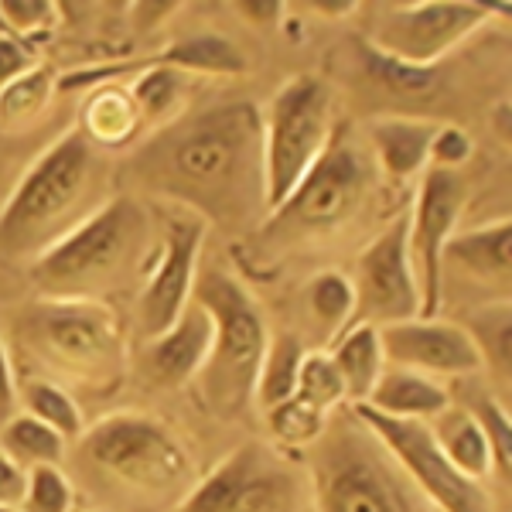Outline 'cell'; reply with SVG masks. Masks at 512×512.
Segmentation results:
<instances>
[{
	"mask_svg": "<svg viewBox=\"0 0 512 512\" xmlns=\"http://www.w3.org/2000/svg\"><path fill=\"white\" fill-rule=\"evenodd\" d=\"M304 495L301 472L260 441H246L219 461L175 512H294Z\"/></svg>",
	"mask_w": 512,
	"mask_h": 512,
	"instance_id": "30bf717a",
	"label": "cell"
},
{
	"mask_svg": "<svg viewBox=\"0 0 512 512\" xmlns=\"http://www.w3.org/2000/svg\"><path fill=\"white\" fill-rule=\"evenodd\" d=\"M325 420H328L325 410L311 407L301 396H291V400L277 403L274 410H267L270 434L284 448H308V444H315L325 434Z\"/></svg>",
	"mask_w": 512,
	"mask_h": 512,
	"instance_id": "d6a6232c",
	"label": "cell"
},
{
	"mask_svg": "<svg viewBox=\"0 0 512 512\" xmlns=\"http://www.w3.org/2000/svg\"><path fill=\"white\" fill-rule=\"evenodd\" d=\"M376 171L373 154L352 137V130H338L294 192L263 219V239L291 246L342 233L373 195Z\"/></svg>",
	"mask_w": 512,
	"mask_h": 512,
	"instance_id": "52a82bcc",
	"label": "cell"
},
{
	"mask_svg": "<svg viewBox=\"0 0 512 512\" xmlns=\"http://www.w3.org/2000/svg\"><path fill=\"white\" fill-rule=\"evenodd\" d=\"M130 96H134V103L140 110V120L161 130V127H168V123L178 120L181 103H185V76L175 69H164V65L151 62L134 79Z\"/></svg>",
	"mask_w": 512,
	"mask_h": 512,
	"instance_id": "f546056e",
	"label": "cell"
},
{
	"mask_svg": "<svg viewBox=\"0 0 512 512\" xmlns=\"http://www.w3.org/2000/svg\"><path fill=\"white\" fill-rule=\"evenodd\" d=\"M154 65L175 69L181 76H243L250 69V59L229 35L195 31V35L171 41Z\"/></svg>",
	"mask_w": 512,
	"mask_h": 512,
	"instance_id": "7402d4cb",
	"label": "cell"
},
{
	"mask_svg": "<svg viewBox=\"0 0 512 512\" xmlns=\"http://www.w3.org/2000/svg\"><path fill=\"white\" fill-rule=\"evenodd\" d=\"M72 509H76V495H72L69 475L52 465L31 468L21 512H72Z\"/></svg>",
	"mask_w": 512,
	"mask_h": 512,
	"instance_id": "8d00e7d4",
	"label": "cell"
},
{
	"mask_svg": "<svg viewBox=\"0 0 512 512\" xmlns=\"http://www.w3.org/2000/svg\"><path fill=\"white\" fill-rule=\"evenodd\" d=\"M366 407L393 420H420L431 424L437 414L451 407L448 386H441L431 376L410 373V369H383L379 383L369 393Z\"/></svg>",
	"mask_w": 512,
	"mask_h": 512,
	"instance_id": "d6986e66",
	"label": "cell"
},
{
	"mask_svg": "<svg viewBox=\"0 0 512 512\" xmlns=\"http://www.w3.org/2000/svg\"><path fill=\"white\" fill-rule=\"evenodd\" d=\"M236 11H243L246 21H256V24H277L280 14H284V4L280 0H267V4H236Z\"/></svg>",
	"mask_w": 512,
	"mask_h": 512,
	"instance_id": "b9f144b4",
	"label": "cell"
},
{
	"mask_svg": "<svg viewBox=\"0 0 512 512\" xmlns=\"http://www.w3.org/2000/svg\"><path fill=\"white\" fill-rule=\"evenodd\" d=\"M304 345L297 342V335H277L270 338L267 355H263L260 376H256L253 400L260 410H274L277 403L291 400L297 393V373H301Z\"/></svg>",
	"mask_w": 512,
	"mask_h": 512,
	"instance_id": "f1b7e54d",
	"label": "cell"
},
{
	"mask_svg": "<svg viewBox=\"0 0 512 512\" xmlns=\"http://www.w3.org/2000/svg\"><path fill=\"white\" fill-rule=\"evenodd\" d=\"M14 332L24 352L48 366V373L69 376L96 393L120 386L127 349L120 318L110 304L38 297L21 311Z\"/></svg>",
	"mask_w": 512,
	"mask_h": 512,
	"instance_id": "8992f818",
	"label": "cell"
},
{
	"mask_svg": "<svg viewBox=\"0 0 512 512\" xmlns=\"http://www.w3.org/2000/svg\"><path fill=\"white\" fill-rule=\"evenodd\" d=\"M18 414V386H14L11 373V355L4 349V338H0V427Z\"/></svg>",
	"mask_w": 512,
	"mask_h": 512,
	"instance_id": "60d3db41",
	"label": "cell"
},
{
	"mask_svg": "<svg viewBox=\"0 0 512 512\" xmlns=\"http://www.w3.org/2000/svg\"><path fill=\"white\" fill-rule=\"evenodd\" d=\"M355 59H359L362 72L390 89L396 96H431L444 82V65H410L393 55H383L369 45L366 38H355Z\"/></svg>",
	"mask_w": 512,
	"mask_h": 512,
	"instance_id": "d4e9b609",
	"label": "cell"
},
{
	"mask_svg": "<svg viewBox=\"0 0 512 512\" xmlns=\"http://www.w3.org/2000/svg\"><path fill=\"white\" fill-rule=\"evenodd\" d=\"M294 396L308 400L311 407L325 410V414H332V410L342 407L345 390H342V376H338L332 355H328V352H304Z\"/></svg>",
	"mask_w": 512,
	"mask_h": 512,
	"instance_id": "e575fe53",
	"label": "cell"
},
{
	"mask_svg": "<svg viewBox=\"0 0 512 512\" xmlns=\"http://www.w3.org/2000/svg\"><path fill=\"white\" fill-rule=\"evenodd\" d=\"M79 458L117 492L171 506V512L198 482L185 444L161 420L144 414H113L82 431Z\"/></svg>",
	"mask_w": 512,
	"mask_h": 512,
	"instance_id": "5b68a950",
	"label": "cell"
},
{
	"mask_svg": "<svg viewBox=\"0 0 512 512\" xmlns=\"http://www.w3.org/2000/svg\"><path fill=\"white\" fill-rule=\"evenodd\" d=\"M110 154L69 130L31 164L0 205V267H31L110 202Z\"/></svg>",
	"mask_w": 512,
	"mask_h": 512,
	"instance_id": "7a4b0ae2",
	"label": "cell"
},
{
	"mask_svg": "<svg viewBox=\"0 0 512 512\" xmlns=\"http://www.w3.org/2000/svg\"><path fill=\"white\" fill-rule=\"evenodd\" d=\"M342 376V390H345V403L359 407V403L369 400L373 386L383 376V345H379V328L373 325H352L349 332L338 338L335 352H328Z\"/></svg>",
	"mask_w": 512,
	"mask_h": 512,
	"instance_id": "603a6c76",
	"label": "cell"
},
{
	"mask_svg": "<svg viewBox=\"0 0 512 512\" xmlns=\"http://www.w3.org/2000/svg\"><path fill=\"white\" fill-rule=\"evenodd\" d=\"M202 243L205 219H198L188 209H178V205H164L161 243L137 301V332L144 342L161 338L181 318V311L192 304Z\"/></svg>",
	"mask_w": 512,
	"mask_h": 512,
	"instance_id": "4fadbf2b",
	"label": "cell"
},
{
	"mask_svg": "<svg viewBox=\"0 0 512 512\" xmlns=\"http://www.w3.org/2000/svg\"><path fill=\"white\" fill-rule=\"evenodd\" d=\"M383 359L396 369H410L420 376H475L482 373L472 338L465 328L441 318H410L379 328Z\"/></svg>",
	"mask_w": 512,
	"mask_h": 512,
	"instance_id": "2e32d148",
	"label": "cell"
},
{
	"mask_svg": "<svg viewBox=\"0 0 512 512\" xmlns=\"http://www.w3.org/2000/svg\"><path fill=\"white\" fill-rule=\"evenodd\" d=\"M24 489H28V472L14 465L11 458L0 454V506L4 509H21Z\"/></svg>",
	"mask_w": 512,
	"mask_h": 512,
	"instance_id": "ab89813d",
	"label": "cell"
},
{
	"mask_svg": "<svg viewBox=\"0 0 512 512\" xmlns=\"http://www.w3.org/2000/svg\"><path fill=\"white\" fill-rule=\"evenodd\" d=\"M441 123L417 117H376L369 120V154L390 181H410L427 171L431 140Z\"/></svg>",
	"mask_w": 512,
	"mask_h": 512,
	"instance_id": "ac0fdd59",
	"label": "cell"
},
{
	"mask_svg": "<svg viewBox=\"0 0 512 512\" xmlns=\"http://www.w3.org/2000/svg\"><path fill=\"white\" fill-rule=\"evenodd\" d=\"M76 130L106 154L127 147L144 130V120H140V110L134 96H130V86L106 82L96 93H89V99L82 103Z\"/></svg>",
	"mask_w": 512,
	"mask_h": 512,
	"instance_id": "ffe728a7",
	"label": "cell"
},
{
	"mask_svg": "<svg viewBox=\"0 0 512 512\" xmlns=\"http://www.w3.org/2000/svg\"><path fill=\"white\" fill-rule=\"evenodd\" d=\"M427 427H431L444 458H448L461 475H468L472 482H485V478L495 472L489 441H485L482 427L475 424V417L468 414L465 407H454L451 403V407L444 410V414H437Z\"/></svg>",
	"mask_w": 512,
	"mask_h": 512,
	"instance_id": "cb8c5ba5",
	"label": "cell"
},
{
	"mask_svg": "<svg viewBox=\"0 0 512 512\" xmlns=\"http://www.w3.org/2000/svg\"><path fill=\"white\" fill-rule=\"evenodd\" d=\"M495 11L509 4H478V0H420V4L386 7L369 31V45L410 65H441L451 48L472 38Z\"/></svg>",
	"mask_w": 512,
	"mask_h": 512,
	"instance_id": "7c38bea8",
	"label": "cell"
},
{
	"mask_svg": "<svg viewBox=\"0 0 512 512\" xmlns=\"http://www.w3.org/2000/svg\"><path fill=\"white\" fill-rule=\"evenodd\" d=\"M352 417L376 437L379 448L414 478L420 485V492H424L441 512H495V502H492V495L485 492V485L461 475L458 468L444 458V451L437 448L427 424H420V420L383 417V414H376L373 407H366V403L352 407Z\"/></svg>",
	"mask_w": 512,
	"mask_h": 512,
	"instance_id": "8fae6325",
	"label": "cell"
},
{
	"mask_svg": "<svg viewBox=\"0 0 512 512\" xmlns=\"http://www.w3.org/2000/svg\"><path fill=\"white\" fill-rule=\"evenodd\" d=\"M55 72L45 65H35L14 82L0 89V134H24L41 120L55 96Z\"/></svg>",
	"mask_w": 512,
	"mask_h": 512,
	"instance_id": "484cf974",
	"label": "cell"
},
{
	"mask_svg": "<svg viewBox=\"0 0 512 512\" xmlns=\"http://www.w3.org/2000/svg\"><path fill=\"white\" fill-rule=\"evenodd\" d=\"M0 454L11 458L14 465L31 472V468H62L65 458V441L52 427H45L41 420L28 414H14L0 427Z\"/></svg>",
	"mask_w": 512,
	"mask_h": 512,
	"instance_id": "83f0119b",
	"label": "cell"
},
{
	"mask_svg": "<svg viewBox=\"0 0 512 512\" xmlns=\"http://www.w3.org/2000/svg\"><path fill=\"white\" fill-rule=\"evenodd\" d=\"M475 151V140L461 127H437L431 140V154H427V168L441 171H461V164H468Z\"/></svg>",
	"mask_w": 512,
	"mask_h": 512,
	"instance_id": "74e56055",
	"label": "cell"
},
{
	"mask_svg": "<svg viewBox=\"0 0 512 512\" xmlns=\"http://www.w3.org/2000/svg\"><path fill=\"white\" fill-rule=\"evenodd\" d=\"M59 21V4L52 0H0V24L4 35L31 45L35 38H45Z\"/></svg>",
	"mask_w": 512,
	"mask_h": 512,
	"instance_id": "d590c367",
	"label": "cell"
},
{
	"mask_svg": "<svg viewBox=\"0 0 512 512\" xmlns=\"http://www.w3.org/2000/svg\"><path fill=\"white\" fill-rule=\"evenodd\" d=\"M127 171L164 205L239 226L263 202V117L253 103H216L178 117L137 147Z\"/></svg>",
	"mask_w": 512,
	"mask_h": 512,
	"instance_id": "6da1fadb",
	"label": "cell"
},
{
	"mask_svg": "<svg viewBox=\"0 0 512 512\" xmlns=\"http://www.w3.org/2000/svg\"><path fill=\"white\" fill-rule=\"evenodd\" d=\"M355 311L352 325L386 328L420 318V291L410 263V216H396L355 260ZM349 325V328H352Z\"/></svg>",
	"mask_w": 512,
	"mask_h": 512,
	"instance_id": "5bb4252c",
	"label": "cell"
},
{
	"mask_svg": "<svg viewBox=\"0 0 512 512\" xmlns=\"http://www.w3.org/2000/svg\"><path fill=\"white\" fill-rule=\"evenodd\" d=\"M475 400L468 403V414L475 417V424L482 427L485 441H489V451H492V468L502 475V482H509L512 475V424H509V414L492 393H472Z\"/></svg>",
	"mask_w": 512,
	"mask_h": 512,
	"instance_id": "836d02e7",
	"label": "cell"
},
{
	"mask_svg": "<svg viewBox=\"0 0 512 512\" xmlns=\"http://www.w3.org/2000/svg\"><path fill=\"white\" fill-rule=\"evenodd\" d=\"M72 512H86V509H72Z\"/></svg>",
	"mask_w": 512,
	"mask_h": 512,
	"instance_id": "f6af8a7d",
	"label": "cell"
},
{
	"mask_svg": "<svg viewBox=\"0 0 512 512\" xmlns=\"http://www.w3.org/2000/svg\"><path fill=\"white\" fill-rule=\"evenodd\" d=\"M315 448L318 512H410L390 468V454L355 417H342L332 434H321Z\"/></svg>",
	"mask_w": 512,
	"mask_h": 512,
	"instance_id": "9c48e42d",
	"label": "cell"
},
{
	"mask_svg": "<svg viewBox=\"0 0 512 512\" xmlns=\"http://www.w3.org/2000/svg\"><path fill=\"white\" fill-rule=\"evenodd\" d=\"M209 345H212V318L192 301L161 338L144 342L140 366H144V376L151 383L164 386V390H175V386L195 383L198 369L205 366Z\"/></svg>",
	"mask_w": 512,
	"mask_h": 512,
	"instance_id": "e0dca14e",
	"label": "cell"
},
{
	"mask_svg": "<svg viewBox=\"0 0 512 512\" xmlns=\"http://www.w3.org/2000/svg\"><path fill=\"white\" fill-rule=\"evenodd\" d=\"M444 267H458L461 274H472L489 284H509L512 270V226L509 219L489 222L482 229L454 233L444 246Z\"/></svg>",
	"mask_w": 512,
	"mask_h": 512,
	"instance_id": "44dd1931",
	"label": "cell"
},
{
	"mask_svg": "<svg viewBox=\"0 0 512 512\" xmlns=\"http://www.w3.org/2000/svg\"><path fill=\"white\" fill-rule=\"evenodd\" d=\"M192 301L212 318V345L195 376L198 396L222 420L243 417L270 345L267 318L253 294L226 270H202L195 277Z\"/></svg>",
	"mask_w": 512,
	"mask_h": 512,
	"instance_id": "277c9868",
	"label": "cell"
},
{
	"mask_svg": "<svg viewBox=\"0 0 512 512\" xmlns=\"http://www.w3.org/2000/svg\"><path fill=\"white\" fill-rule=\"evenodd\" d=\"M154 222L134 195H113L76 233L55 243L28 267L38 297L52 301H103L106 291L144 270Z\"/></svg>",
	"mask_w": 512,
	"mask_h": 512,
	"instance_id": "3957f363",
	"label": "cell"
},
{
	"mask_svg": "<svg viewBox=\"0 0 512 512\" xmlns=\"http://www.w3.org/2000/svg\"><path fill=\"white\" fill-rule=\"evenodd\" d=\"M461 328L472 338L478 359H482V369H492V373H502L509 379V366H512L509 301H492V304H485V308H475L468 325H461Z\"/></svg>",
	"mask_w": 512,
	"mask_h": 512,
	"instance_id": "4dcf8cb0",
	"label": "cell"
},
{
	"mask_svg": "<svg viewBox=\"0 0 512 512\" xmlns=\"http://www.w3.org/2000/svg\"><path fill=\"white\" fill-rule=\"evenodd\" d=\"M35 65H38L35 48L24 45L18 38H11V35H0V89L18 76H24V72H31Z\"/></svg>",
	"mask_w": 512,
	"mask_h": 512,
	"instance_id": "f35d334b",
	"label": "cell"
},
{
	"mask_svg": "<svg viewBox=\"0 0 512 512\" xmlns=\"http://www.w3.org/2000/svg\"><path fill=\"white\" fill-rule=\"evenodd\" d=\"M311 11H325V18H342V14H349V11H359V4L355 0H325V4H308Z\"/></svg>",
	"mask_w": 512,
	"mask_h": 512,
	"instance_id": "7bdbcfd3",
	"label": "cell"
},
{
	"mask_svg": "<svg viewBox=\"0 0 512 512\" xmlns=\"http://www.w3.org/2000/svg\"><path fill=\"white\" fill-rule=\"evenodd\" d=\"M263 117V202L267 216L308 175L335 134V96L321 76H294L270 96Z\"/></svg>",
	"mask_w": 512,
	"mask_h": 512,
	"instance_id": "ba28073f",
	"label": "cell"
},
{
	"mask_svg": "<svg viewBox=\"0 0 512 512\" xmlns=\"http://www.w3.org/2000/svg\"><path fill=\"white\" fill-rule=\"evenodd\" d=\"M308 308L321 325V332H325V338L345 332L352 325V311H355L352 280L338 274V270H321L308 284Z\"/></svg>",
	"mask_w": 512,
	"mask_h": 512,
	"instance_id": "1f68e13d",
	"label": "cell"
},
{
	"mask_svg": "<svg viewBox=\"0 0 512 512\" xmlns=\"http://www.w3.org/2000/svg\"><path fill=\"white\" fill-rule=\"evenodd\" d=\"M468 198L461 171L427 168L410 216V263H414L420 318H437L444 301V246L458 233V219Z\"/></svg>",
	"mask_w": 512,
	"mask_h": 512,
	"instance_id": "9a60e30c",
	"label": "cell"
},
{
	"mask_svg": "<svg viewBox=\"0 0 512 512\" xmlns=\"http://www.w3.org/2000/svg\"><path fill=\"white\" fill-rule=\"evenodd\" d=\"M0 512H21V509H4V506H0Z\"/></svg>",
	"mask_w": 512,
	"mask_h": 512,
	"instance_id": "ee69618b",
	"label": "cell"
},
{
	"mask_svg": "<svg viewBox=\"0 0 512 512\" xmlns=\"http://www.w3.org/2000/svg\"><path fill=\"white\" fill-rule=\"evenodd\" d=\"M18 403H21V414L41 420L45 427H52L55 434L62 437L65 444L79 441L82 431H86V420H82L79 403L72 400L69 390L55 379H24V386L18 390Z\"/></svg>",
	"mask_w": 512,
	"mask_h": 512,
	"instance_id": "4316f807",
	"label": "cell"
}]
</instances>
